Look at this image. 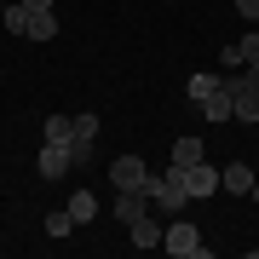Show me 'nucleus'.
I'll list each match as a JSON object with an SVG mask.
<instances>
[{"label":"nucleus","instance_id":"nucleus-5","mask_svg":"<svg viewBox=\"0 0 259 259\" xmlns=\"http://www.w3.org/2000/svg\"><path fill=\"white\" fill-rule=\"evenodd\" d=\"M185 190H190V202H202V196H213V190H225V185H219V167H207V161H196V167H185Z\"/></svg>","mask_w":259,"mask_h":259},{"label":"nucleus","instance_id":"nucleus-2","mask_svg":"<svg viewBox=\"0 0 259 259\" xmlns=\"http://www.w3.org/2000/svg\"><path fill=\"white\" fill-rule=\"evenodd\" d=\"M144 196H150V207H156V213H179V207L190 202L185 173H179V167H167V173H150V179H144Z\"/></svg>","mask_w":259,"mask_h":259},{"label":"nucleus","instance_id":"nucleus-1","mask_svg":"<svg viewBox=\"0 0 259 259\" xmlns=\"http://www.w3.org/2000/svg\"><path fill=\"white\" fill-rule=\"evenodd\" d=\"M225 93H231V121L259 127V69H231L225 75Z\"/></svg>","mask_w":259,"mask_h":259},{"label":"nucleus","instance_id":"nucleus-15","mask_svg":"<svg viewBox=\"0 0 259 259\" xmlns=\"http://www.w3.org/2000/svg\"><path fill=\"white\" fill-rule=\"evenodd\" d=\"M219 81H225V75H190V98H196V104L213 98V93H219Z\"/></svg>","mask_w":259,"mask_h":259},{"label":"nucleus","instance_id":"nucleus-14","mask_svg":"<svg viewBox=\"0 0 259 259\" xmlns=\"http://www.w3.org/2000/svg\"><path fill=\"white\" fill-rule=\"evenodd\" d=\"M202 115H207V121H231V93H225V81H219L213 98H202Z\"/></svg>","mask_w":259,"mask_h":259},{"label":"nucleus","instance_id":"nucleus-20","mask_svg":"<svg viewBox=\"0 0 259 259\" xmlns=\"http://www.w3.org/2000/svg\"><path fill=\"white\" fill-rule=\"evenodd\" d=\"M231 6H236V12H242L248 23H259V0H231Z\"/></svg>","mask_w":259,"mask_h":259},{"label":"nucleus","instance_id":"nucleus-23","mask_svg":"<svg viewBox=\"0 0 259 259\" xmlns=\"http://www.w3.org/2000/svg\"><path fill=\"white\" fill-rule=\"evenodd\" d=\"M0 18H6V0H0Z\"/></svg>","mask_w":259,"mask_h":259},{"label":"nucleus","instance_id":"nucleus-17","mask_svg":"<svg viewBox=\"0 0 259 259\" xmlns=\"http://www.w3.org/2000/svg\"><path fill=\"white\" fill-rule=\"evenodd\" d=\"M0 23H6L12 35H29V6H23V0H18V6H6V18H0Z\"/></svg>","mask_w":259,"mask_h":259},{"label":"nucleus","instance_id":"nucleus-6","mask_svg":"<svg viewBox=\"0 0 259 259\" xmlns=\"http://www.w3.org/2000/svg\"><path fill=\"white\" fill-rule=\"evenodd\" d=\"M69 167H75L69 144H47V150H40V156H35V173H40V179H64Z\"/></svg>","mask_w":259,"mask_h":259},{"label":"nucleus","instance_id":"nucleus-16","mask_svg":"<svg viewBox=\"0 0 259 259\" xmlns=\"http://www.w3.org/2000/svg\"><path fill=\"white\" fill-rule=\"evenodd\" d=\"M236 47H242V69H259V29H248Z\"/></svg>","mask_w":259,"mask_h":259},{"label":"nucleus","instance_id":"nucleus-3","mask_svg":"<svg viewBox=\"0 0 259 259\" xmlns=\"http://www.w3.org/2000/svg\"><path fill=\"white\" fill-rule=\"evenodd\" d=\"M161 248L173 253V259H207V253H213L207 242H202V231H196V225H185V219H179V225H167Z\"/></svg>","mask_w":259,"mask_h":259},{"label":"nucleus","instance_id":"nucleus-10","mask_svg":"<svg viewBox=\"0 0 259 259\" xmlns=\"http://www.w3.org/2000/svg\"><path fill=\"white\" fill-rule=\"evenodd\" d=\"M196 161H207L202 139H179V144H173V161H167V167H179V173H185V167H196Z\"/></svg>","mask_w":259,"mask_h":259},{"label":"nucleus","instance_id":"nucleus-9","mask_svg":"<svg viewBox=\"0 0 259 259\" xmlns=\"http://www.w3.org/2000/svg\"><path fill=\"white\" fill-rule=\"evenodd\" d=\"M219 185L231 190V196H248V190H253V167H248V161H231V167H219Z\"/></svg>","mask_w":259,"mask_h":259},{"label":"nucleus","instance_id":"nucleus-8","mask_svg":"<svg viewBox=\"0 0 259 259\" xmlns=\"http://www.w3.org/2000/svg\"><path fill=\"white\" fill-rule=\"evenodd\" d=\"M144 213H150V196H144V190H115V219H121V225L144 219Z\"/></svg>","mask_w":259,"mask_h":259},{"label":"nucleus","instance_id":"nucleus-4","mask_svg":"<svg viewBox=\"0 0 259 259\" xmlns=\"http://www.w3.org/2000/svg\"><path fill=\"white\" fill-rule=\"evenodd\" d=\"M144 179H150V167H144L139 156H115V161H110V185H115V190H144Z\"/></svg>","mask_w":259,"mask_h":259},{"label":"nucleus","instance_id":"nucleus-12","mask_svg":"<svg viewBox=\"0 0 259 259\" xmlns=\"http://www.w3.org/2000/svg\"><path fill=\"white\" fill-rule=\"evenodd\" d=\"M47 144H75V115H47Z\"/></svg>","mask_w":259,"mask_h":259},{"label":"nucleus","instance_id":"nucleus-19","mask_svg":"<svg viewBox=\"0 0 259 259\" xmlns=\"http://www.w3.org/2000/svg\"><path fill=\"white\" fill-rule=\"evenodd\" d=\"M75 139H98V115H93V110L75 115Z\"/></svg>","mask_w":259,"mask_h":259},{"label":"nucleus","instance_id":"nucleus-11","mask_svg":"<svg viewBox=\"0 0 259 259\" xmlns=\"http://www.w3.org/2000/svg\"><path fill=\"white\" fill-rule=\"evenodd\" d=\"M69 219H75V225H93V219H98V196H93V190H75V196H69Z\"/></svg>","mask_w":259,"mask_h":259},{"label":"nucleus","instance_id":"nucleus-7","mask_svg":"<svg viewBox=\"0 0 259 259\" xmlns=\"http://www.w3.org/2000/svg\"><path fill=\"white\" fill-rule=\"evenodd\" d=\"M127 236H133V248H161V236H167V225H156V219H150V213H144V219H133L127 225Z\"/></svg>","mask_w":259,"mask_h":259},{"label":"nucleus","instance_id":"nucleus-21","mask_svg":"<svg viewBox=\"0 0 259 259\" xmlns=\"http://www.w3.org/2000/svg\"><path fill=\"white\" fill-rule=\"evenodd\" d=\"M23 6H29V12H52V0H23Z\"/></svg>","mask_w":259,"mask_h":259},{"label":"nucleus","instance_id":"nucleus-22","mask_svg":"<svg viewBox=\"0 0 259 259\" xmlns=\"http://www.w3.org/2000/svg\"><path fill=\"white\" fill-rule=\"evenodd\" d=\"M248 196H253V202H259V179H253V190H248Z\"/></svg>","mask_w":259,"mask_h":259},{"label":"nucleus","instance_id":"nucleus-13","mask_svg":"<svg viewBox=\"0 0 259 259\" xmlns=\"http://www.w3.org/2000/svg\"><path fill=\"white\" fill-rule=\"evenodd\" d=\"M58 35V12H29V40H52Z\"/></svg>","mask_w":259,"mask_h":259},{"label":"nucleus","instance_id":"nucleus-18","mask_svg":"<svg viewBox=\"0 0 259 259\" xmlns=\"http://www.w3.org/2000/svg\"><path fill=\"white\" fill-rule=\"evenodd\" d=\"M75 231V219H69V207L64 213H47V236H69Z\"/></svg>","mask_w":259,"mask_h":259}]
</instances>
